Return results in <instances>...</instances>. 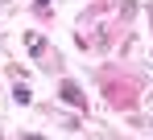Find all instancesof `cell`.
Here are the masks:
<instances>
[{
    "instance_id": "cell-1",
    "label": "cell",
    "mask_w": 153,
    "mask_h": 140,
    "mask_svg": "<svg viewBox=\"0 0 153 140\" xmlns=\"http://www.w3.org/2000/svg\"><path fill=\"white\" fill-rule=\"evenodd\" d=\"M62 99H66V103H75V107H83V95H79L75 83H62Z\"/></svg>"
},
{
    "instance_id": "cell-2",
    "label": "cell",
    "mask_w": 153,
    "mask_h": 140,
    "mask_svg": "<svg viewBox=\"0 0 153 140\" xmlns=\"http://www.w3.org/2000/svg\"><path fill=\"white\" fill-rule=\"evenodd\" d=\"M37 4H50V0H37Z\"/></svg>"
}]
</instances>
